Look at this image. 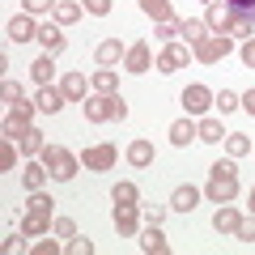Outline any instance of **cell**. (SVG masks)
I'll use <instances>...</instances> for the list:
<instances>
[{
  "instance_id": "ab89813d",
  "label": "cell",
  "mask_w": 255,
  "mask_h": 255,
  "mask_svg": "<svg viewBox=\"0 0 255 255\" xmlns=\"http://www.w3.org/2000/svg\"><path fill=\"white\" fill-rule=\"evenodd\" d=\"M238 238H243V243H255V213L238 221Z\"/></svg>"
},
{
  "instance_id": "d6a6232c",
  "label": "cell",
  "mask_w": 255,
  "mask_h": 255,
  "mask_svg": "<svg viewBox=\"0 0 255 255\" xmlns=\"http://www.w3.org/2000/svg\"><path fill=\"white\" fill-rule=\"evenodd\" d=\"M174 34H179V17H170V21H153V38H157V43H174Z\"/></svg>"
},
{
  "instance_id": "52a82bcc",
  "label": "cell",
  "mask_w": 255,
  "mask_h": 255,
  "mask_svg": "<svg viewBox=\"0 0 255 255\" xmlns=\"http://www.w3.org/2000/svg\"><path fill=\"white\" fill-rule=\"evenodd\" d=\"M85 119L90 124H107V119H115V94H98V98H85Z\"/></svg>"
},
{
  "instance_id": "bcb514c9",
  "label": "cell",
  "mask_w": 255,
  "mask_h": 255,
  "mask_svg": "<svg viewBox=\"0 0 255 255\" xmlns=\"http://www.w3.org/2000/svg\"><path fill=\"white\" fill-rule=\"evenodd\" d=\"M13 162H17V153H13V145L4 140V153H0V166H4V170H13Z\"/></svg>"
},
{
  "instance_id": "f35d334b",
  "label": "cell",
  "mask_w": 255,
  "mask_h": 255,
  "mask_svg": "<svg viewBox=\"0 0 255 255\" xmlns=\"http://www.w3.org/2000/svg\"><path fill=\"white\" fill-rule=\"evenodd\" d=\"M0 94H4V102H9V107H13V102H21V98H26L17 81H4V85H0Z\"/></svg>"
},
{
  "instance_id": "c3c4849f",
  "label": "cell",
  "mask_w": 255,
  "mask_h": 255,
  "mask_svg": "<svg viewBox=\"0 0 255 255\" xmlns=\"http://www.w3.org/2000/svg\"><path fill=\"white\" fill-rule=\"evenodd\" d=\"M55 251H60V247H55L51 238H47V243H38V247H34V255H55Z\"/></svg>"
},
{
  "instance_id": "6da1fadb",
  "label": "cell",
  "mask_w": 255,
  "mask_h": 255,
  "mask_svg": "<svg viewBox=\"0 0 255 255\" xmlns=\"http://www.w3.org/2000/svg\"><path fill=\"white\" fill-rule=\"evenodd\" d=\"M204 196H209L213 204H230L238 196V166H234V157H230V162H217L209 170V187H204Z\"/></svg>"
},
{
  "instance_id": "7bdbcfd3",
  "label": "cell",
  "mask_w": 255,
  "mask_h": 255,
  "mask_svg": "<svg viewBox=\"0 0 255 255\" xmlns=\"http://www.w3.org/2000/svg\"><path fill=\"white\" fill-rule=\"evenodd\" d=\"M85 9H90L94 17H107V13H111V0H85Z\"/></svg>"
},
{
  "instance_id": "60d3db41",
  "label": "cell",
  "mask_w": 255,
  "mask_h": 255,
  "mask_svg": "<svg viewBox=\"0 0 255 255\" xmlns=\"http://www.w3.org/2000/svg\"><path fill=\"white\" fill-rule=\"evenodd\" d=\"M26 128H30V124H21V119L9 115V119H4V136H9V140H13V136H26Z\"/></svg>"
},
{
  "instance_id": "8fae6325",
  "label": "cell",
  "mask_w": 255,
  "mask_h": 255,
  "mask_svg": "<svg viewBox=\"0 0 255 255\" xmlns=\"http://www.w3.org/2000/svg\"><path fill=\"white\" fill-rule=\"evenodd\" d=\"M38 43H43V51L47 55H60L64 47H68V38H64V30H60V21H47V26H38Z\"/></svg>"
},
{
  "instance_id": "44dd1931",
  "label": "cell",
  "mask_w": 255,
  "mask_h": 255,
  "mask_svg": "<svg viewBox=\"0 0 255 255\" xmlns=\"http://www.w3.org/2000/svg\"><path fill=\"white\" fill-rule=\"evenodd\" d=\"M43 145H47V140H43V132H38V128H26V136H17V149H21L26 157L43 153Z\"/></svg>"
},
{
  "instance_id": "5b68a950",
  "label": "cell",
  "mask_w": 255,
  "mask_h": 255,
  "mask_svg": "<svg viewBox=\"0 0 255 255\" xmlns=\"http://www.w3.org/2000/svg\"><path fill=\"white\" fill-rule=\"evenodd\" d=\"M119 162V149L115 145H90L81 153V166L85 170H111V166Z\"/></svg>"
},
{
  "instance_id": "f1b7e54d",
  "label": "cell",
  "mask_w": 255,
  "mask_h": 255,
  "mask_svg": "<svg viewBox=\"0 0 255 255\" xmlns=\"http://www.w3.org/2000/svg\"><path fill=\"white\" fill-rule=\"evenodd\" d=\"M226 153H230V157H243V153H251V140H247L243 132H226Z\"/></svg>"
},
{
  "instance_id": "8d00e7d4",
  "label": "cell",
  "mask_w": 255,
  "mask_h": 255,
  "mask_svg": "<svg viewBox=\"0 0 255 255\" xmlns=\"http://www.w3.org/2000/svg\"><path fill=\"white\" fill-rule=\"evenodd\" d=\"M34 107H38V102H26V98H21V102H13V107H9V115H13V119H21V124H30Z\"/></svg>"
},
{
  "instance_id": "4dcf8cb0",
  "label": "cell",
  "mask_w": 255,
  "mask_h": 255,
  "mask_svg": "<svg viewBox=\"0 0 255 255\" xmlns=\"http://www.w3.org/2000/svg\"><path fill=\"white\" fill-rule=\"evenodd\" d=\"M94 90H98V94H115V85H119V77L115 73H111V68H98V73H94Z\"/></svg>"
},
{
  "instance_id": "603a6c76",
  "label": "cell",
  "mask_w": 255,
  "mask_h": 255,
  "mask_svg": "<svg viewBox=\"0 0 255 255\" xmlns=\"http://www.w3.org/2000/svg\"><path fill=\"white\" fill-rule=\"evenodd\" d=\"M140 251H149V255H166V234H162L157 226H149L145 238H140Z\"/></svg>"
},
{
  "instance_id": "484cf974",
  "label": "cell",
  "mask_w": 255,
  "mask_h": 255,
  "mask_svg": "<svg viewBox=\"0 0 255 255\" xmlns=\"http://www.w3.org/2000/svg\"><path fill=\"white\" fill-rule=\"evenodd\" d=\"M60 90L68 94V102H77V98H85V77H81V73H64V81H60Z\"/></svg>"
},
{
  "instance_id": "8992f818",
  "label": "cell",
  "mask_w": 255,
  "mask_h": 255,
  "mask_svg": "<svg viewBox=\"0 0 255 255\" xmlns=\"http://www.w3.org/2000/svg\"><path fill=\"white\" fill-rule=\"evenodd\" d=\"M213 98H217V94L209 90V85H187V90H183V111H187V115H204V111L213 107Z\"/></svg>"
},
{
  "instance_id": "cb8c5ba5",
  "label": "cell",
  "mask_w": 255,
  "mask_h": 255,
  "mask_svg": "<svg viewBox=\"0 0 255 255\" xmlns=\"http://www.w3.org/2000/svg\"><path fill=\"white\" fill-rule=\"evenodd\" d=\"M179 34L187 38L191 47H196V43H200L204 34H209V26H204V21H196V17H183V21H179Z\"/></svg>"
},
{
  "instance_id": "f546056e",
  "label": "cell",
  "mask_w": 255,
  "mask_h": 255,
  "mask_svg": "<svg viewBox=\"0 0 255 255\" xmlns=\"http://www.w3.org/2000/svg\"><path fill=\"white\" fill-rule=\"evenodd\" d=\"M77 17H81V4H73V0H60V4H55V21H60V26H73Z\"/></svg>"
},
{
  "instance_id": "b9f144b4",
  "label": "cell",
  "mask_w": 255,
  "mask_h": 255,
  "mask_svg": "<svg viewBox=\"0 0 255 255\" xmlns=\"http://www.w3.org/2000/svg\"><path fill=\"white\" fill-rule=\"evenodd\" d=\"M68 255H94V243L90 238H73L68 243Z\"/></svg>"
},
{
  "instance_id": "e0dca14e",
  "label": "cell",
  "mask_w": 255,
  "mask_h": 255,
  "mask_svg": "<svg viewBox=\"0 0 255 255\" xmlns=\"http://www.w3.org/2000/svg\"><path fill=\"white\" fill-rule=\"evenodd\" d=\"M238 209H230V204H221L217 209V217H213V230H217V234H238Z\"/></svg>"
},
{
  "instance_id": "74e56055",
  "label": "cell",
  "mask_w": 255,
  "mask_h": 255,
  "mask_svg": "<svg viewBox=\"0 0 255 255\" xmlns=\"http://www.w3.org/2000/svg\"><path fill=\"white\" fill-rule=\"evenodd\" d=\"M21 4H26L30 17H38V13H55V0H21Z\"/></svg>"
},
{
  "instance_id": "681fc988",
  "label": "cell",
  "mask_w": 255,
  "mask_h": 255,
  "mask_svg": "<svg viewBox=\"0 0 255 255\" xmlns=\"http://www.w3.org/2000/svg\"><path fill=\"white\" fill-rule=\"evenodd\" d=\"M243 111H247V115H255V90L243 94Z\"/></svg>"
},
{
  "instance_id": "f907efd6",
  "label": "cell",
  "mask_w": 255,
  "mask_h": 255,
  "mask_svg": "<svg viewBox=\"0 0 255 255\" xmlns=\"http://www.w3.org/2000/svg\"><path fill=\"white\" fill-rule=\"evenodd\" d=\"M247 204H251V213H255V187H251V191H247Z\"/></svg>"
},
{
  "instance_id": "ba28073f",
  "label": "cell",
  "mask_w": 255,
  "mask_h": 255,
  "mask_svg": "<svg viewBox=\"0 0 255 255\" xmlns=\"http://www.w3.org/2000/svg\"><path fill=\"white\" fill-rule=\"evenodd\" d=\"M187 60H191V51H187V47H179V43H166L153 68H157V73H179V68H183Z\"/></svg>"
},
{
  "instance_id": "83f0119b",
  "label": "cell",
  "mask_w": 255,
  "mask_h": 255,
  "mask_svg": "<svg viewBox=\"0 0 255 255\" xmlns=\"http://www.w3.org/2000/svg\"><path fill=\"white\" fill-rule=\"evenodd\" d=\"M51 73H55V64H51V55H38V60L30 64V77H34L38 85H51Z\"/></svg>"
},
{
  "instance_id": "7dc6e473",
  "label": "cell",
  "mask_w": 255,
  "mask_h": 255,
  "mask_svg": "<svg viewBox=\"0 0 255 255\" xmlns=\"http://www.w3.org/2000/svg\"><path fill=\"white\" fill-rule=\"evenodd\" d=\"M4 251H26V243H21V234H9V238H4Z\"/></svg>"
},
{
  "instance_id": "ee69618b",
  "label": "cell",
  "mask_w": 255,
  "mask_h": 255,
  "mask_svg": "<svg viewBox=\"0 0 255 255\" xmlns=\"http://www.w3.org/2000/svg\"><path fill=\"white\" fill-rule=\"evenodd\" d=\"M162 217H166L162 204H149V209H145V221H149V226H162Z\"/></svg>"
},
{
  "instance_id": "d590c367",
  "label": "cell",
  "mask_w": 255,
  "mask_h": 255,
  "mask_svg": "<svg viewBox=\"0 0 255 255\" xmlns=\"http://www.w3.org/2000/svg\"><path fill=\"white\" fill-rule=\"evenodd\" d=\"M51 230H55V238H77V221L73 217H55Z\"/></svg>"
},
{
  "instance_id": "9c48e42d",
  "label": "cell",
  "mask_w": 255,
  "mask_h": 255,
  "mask_svg": "<svg viewBox=\"0 0 255 255\" xmlns=\"http://www.w3.org/2000/svg\"><path fill=\"white\" fill-rule=\"evenodd\" d=\"M204 26H209L213 34H230V30H234V17H230V9L221 4V0H209V13H204Z\"/></svg>"
},
{
  "instance_id": "7402d4cb",
  "label": "cell",
  "mask_w": 255,
  "mask_h": 255,
  "mask_svg": "<svg viewBox=\"0 0 255 255\" xmlns=\"http://www.w3.org/2000/svg\"><path fill=\"white\" fill-rule=\"evenodd\" d=\"M47 230H51V217L26 209V217H21V234H47Z\"/></svg>"
},
{
  "instance_id": "836d02e7",
  "label": "cell",
  "mask_w": 255,
  "mask_h": 255,
  "mask_svg": "<svg viewBox=\"0 0 255 255\" xmlns=\"http://www.w3.org/2000/svg\"><path fill=\"white\" fill-rule=\"evenodd\" d=\"M136 196H140L136 183H115V191H111V200H115V204H136Z\"/></svg>"
},
{
  "instance_id": "30bf717a",
  "label": "cell",
  "mask_w": 255,
  "mask_h": 255,
  "mask_svg": "<svg viewBox=\"0 0 255 255\" xmlns=\"http://www.w3.org/2000/svg\"><path fill=\"white\" fill-rule=\"evenodd\" d=\"M115 230L124 238L140 230V209H136V204H115Z\"/></svg>"
},
{
  "instance_id": "e575fe53",
  "label": "cell",
  "mask_w": 255,
  "mask_h": 255,
  "mask_svg": "<svg viewBox=\"0 0 255 255\" xmlns=\"http://www.w3.org/2000/svg\"><path fill=\"white\" fill-rule=\"evenodd\" d=\"M213 107H217L221 115H230V111H238V107H243V98H238V94H230V90H221L217 98H213Z\"/></svg>"
},
{
  "instance_id": "4fadbf2b",
  "label": "cell",
  "mask_w": 255,
  "mask_h": 255,
  "mask_svg": "<svg viewBox=\"0 0 255 255\" xmlns=\"http://www.w3.org/2000/svg\"><path fill=\"white\" fill-rule=\"evenodd\" d=\"M9 38H13V43H30V38H38L34 17H30V13H17V17L9 21Z\"/></svg>"
},
{
  "instance_id": "9a60e30c",
  "label": "cell",
  "mask_w": 255,
  "mask_h": 255,
  "mask_svg": "<svg viewBox=\"0 0 255 255\" xmlns=\"http://www.w3.org/2000/svg\"><path fill=\"white\" fill-rule=\"evenodd\" d=\"M47 179H51V170H47L43 162H30L26 170H21V183H26V191H43Z\"/></svg>"
},
{
  "instance_id": "5bb4252c",
  "label": "cell",
  "mask_w": 255,
  "mask_h": 255,
  "mask_svg": "<svg viewBox=\"0 0 255 255\" xmlns=\"http://www.w3.org/2000/svg\"><path fill=\"white\" fill-rule=\"evenodd\" d=\"M149 60H153V55H149V43H132L128 47V55H124V64H128V73H149Z\"/></svg>"
},
{
  "instance_id": "7a4b0ae2",
  "label": "cell",
  "mask_w": 255,
  "mask_h": 255,
  "mask_svg": "<svg viewBox=\"0 0 255 255\" xmlns=\"http://www.w3.org/2000/svg\"><path fill=\"white\" fill-rule=\"evenodd\" d=\"M38 157H43V166L51 170V179H60V183H68L77 170H81V157L68 153L64 145H43V153H38Z\"/></svg>"
},
{
  "instance_id": "ffe728a7",
  "label": "cell",
  "mask_w": 255,
  "mask_h": 255,
  "mask_svg": "<svg viewBox=\"0 0 255 255\" xmlns=\"http://www.w3.org/2000/svg\"><path fill=\"white\" fill-rule=\"evenodd\" d=\"M128 162L132 166H153V145L149 140H132L128 145Z\"/></svg>"
},
{
  "instance_id": "d6986e66",
  "label": "cell",
  "mask_w": 255,
  "mask_h": 255,
  "mask_svg": "<svg viewBox=\"0 0 255 255\" xmlns=\"http://www.w3.org/2000/svg\"><path fill=\"white\" fill-rule=\"evenodd\" d=\"M94 55H98V64H102V68H111V64H119V55H128V51L119 47V38H102Z\"/></svg>"
},
{
  "instance_id": "277c9868",
  "label": "cell",
  "mask_w": 255,
  "mask_h": 255,
  "mask_svg": "<svg viewBox=\"0 0 255 255\" xmlns=\"http://www.w3.org/2000/svg\"><path fill=\"white\" fill-rule=\"evenodd\" d=\"M226 9H230V17H234V30H230V34L234 38H251V30H255V0H226Z\"/></svg>"
},
{
  "instance_id": "4316f807",
  "label": "cell",
  "mask_w": 255,
  "mask_h": 255,
  "mask_svg": "<svg viewBox=\"0 0 255 255\" xmlns=\"http://www.w3.org/2000/svg\"><path fill=\"white\" fill-rule=\"evenodd\" d=\"M140 9H145V13H149L153 21H170V17H174L170 0H140Z\"/></svg>"
},
{
  "instance_id": "2e32d148",
  "label": "cell",
  "mask_w": 255,
  "mask_h": 255,
  "mask_svg": "<svg viewBox=\"0 0 255 255\" xmlns=\"http://www.w3.org/2000/svg\"><path fill=\"white\" fill-rule=\"evenodd\" d=\"M196 200H200V191L191 187V183H183V187H174L170 209H174V213H191V209H196Z\"/></svg>"
},
{
  "instance_id": "7c38bea8",
  "label": "cell",
  "mask_w": 255,
  "mask_h": 255,
  "mask_svg": "<svg viewBox=\"0 0 255 255\" xmlns=\"http://www.w3.org/2000/svg\"><path fill=\"white\" fill-rule=\"evenodd\" d=\"M38 111H47V115H55V111L64 107V102H68V94L60 90V85H38Z\"/></svg>"
},
{
  "instance_id": "3957f363",
  "label": "cell",
  "mask_w": 255,
  "mask_h": 255,
  "mask_svg": "<svg viewBox=\"0 0 255 255\" xmlns=\"http://www.w3.org/2000/svg\"><path fill=\"white\" fill-rule=\"evenodd\" d=\"M230 51H234V38H230V34H213V30L191 47V55H196L200 64H221Z\"/></svg>"
},
{
  "instance_id": "1f68e13d",
  "label": "cell",
  "mask_w": 255,
  "mask_h": 255,
  "mask_svg": "<svg viewBox=\"0 0 255 255\" xmlns=\"http://www.w3.org/2000/svg\"><path fill=\"white\" fill-rule=\"evenodd\" d=\"M26 209H34V213H43V217H51L55 200H51V196H47V191H30V200H26Z\"/></svg>"
},
{
  "instance_id": "f6af8a7d",
  "label": "cell",
  "mask_w": 255,
  "mask_h": 255,
  "mask_svg": "<svg viewBox=\"0 0 255 255\" xmlns=\"http://www.w3.org/2000/svg\"><path fill=\"white\" fill-rule=\"evenodd\" d=\"M243 64H247V68H255V38H247V43H243Z\"/></svg>"
},
{
  "instance_id": "ac0fdd59",
  "label": "cell",
  "mask_w": 255,
  "mask_h": 255,
  "mask_svg": "<svg viewBox=\"0 0 255 255\" xmlns=\"http://www.w3.org/2000/svg\"><path fill=\"white\" fill-rule=\"evenodd\" d=\"M196 140L221 145V140H226V128H221V119H200V124H196Z\"/></svg>"
},
{
  "instance_id": "d4e9b609",
  "label": "cell",
  "mask_w": 255,
  "mask_h": 255,
  "mask_svg": "<svg viewBox=\"0 0 255 255\" xmlns=\"http://www.w3.org/2000/svg\"><path fill=\"white\" fill-rule=\"evenodd\" d=\"M187 140H196V124L191 119H179V124H170V145H187Z\"/></svg>"
}]
</instances>
